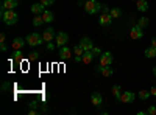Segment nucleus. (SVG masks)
Wrapping results in <instances>:
<instances>
[{"label": "nucleus", "instance_id": "1", "mask_svg": "<svg viewBox=\"0 0 156 115\" xmlns=\"http://www.w3.org/2000/svg\"><path fill=\"white\" fill-rule=\"evenodd\" d=\"M0 16H2V22L8 25V27L16 25L19 20V14L14 9H0Z\"/></svg>", "mask_w": 156, "mask_h": 115}, {"label": "nucleus", "instance_id": "2", "mask_svg": "<svg viewBox=\"0 0 156 115\" xmlns=\"http://www.w3.org/2000/svg\"><path fill=\"white\" fill-rule=\"evenodd\" d=\"M84 11L87 12V14H97V12L101 9V3H98L97 0H89V2H84Z\"/></svg>", "mask_w": 156, "mask_h": 115}, {"label": "nucleus", "instance_id": "3", "mask_svg": "<svg viewBox=\"0 0 156 115\" xmlns=\"http://www.w3.org/2000/svg\"><path fill=\"white\" fill-rule=\"evenodd\" d=\"M25 41H27V44L30 45V47H39L42 42H44V39H42V34H37V33H30L27 37H25Z\"/></svg>", "mask_w": 156, "mask_h": 115}, {"label": "nucleus", "instance_id": "4", "mask_svg": "<svg viewBox=\"0 0 156 115\" xmlns=\"http://www.w3.org/2000/svg\"><path fill=\"white\" fill-rule=\"evenodd\" d=\"M112 61H114V56L109 52H103L98 56V64H100V66H103V67H109L111 64H112Z\"/></svg>", "mask_w": 156, "mask_h": 115}, {"label": "nucleus", "instance_id": "5", "mask_svg": "<svg viewBox=\"0 0 156 115\" xmlns=\"http://www.w3.org/2000/svg\"><path fill=\"white\" fill-rule=\"evenodd\" d=\"M69 42V36H67V33H62V31H59V33H56V37H55V44H56V47L58 48H61V47H64Z\"/></svg>", "mask_w": 156, "mask_h": 115}, {"label": "nucleus", "instance_id": "6", "mask_svg": "<svg viewBox=\"0 0 156 115\" xmlns=\"http://www.w3.org/2000/svg\"><path fill=\"white\" fill-rule=\"evenodd\" d=\"M55 37H56V31H55V28L48 27L47 30H44V33H42V39H44V42H51V41H55Z\"/></svg>", "mask_w": 156, "mask_h": 115}, {"label": "nucleus", "instance_id": "7", "mask_svg": "<svg viewBox=\"0 0 156 115\" xmlns=\"http://www.w3.org/2000/svg\"><path fill=\"white\" fill-rule=\"evenodd\" d=\"M129 36H131V39L139 41V39H142V37H144V31H142V28L139 27V25H134V27L129 30Z\"/></svg>", "mask_w": 156, "mask_h": 115}, {"label": "nucleus", "instance_id": "8", "mask_svg": "<svg viewBox=\"0 0 156 115\" xmlns=\"http://www.w3.org/2000/svg\"><path fill=\"white\" fill-rule=\"evenodd\" d=\"M78 44L81 45V48L84 50V52H89V50L94 48V42H92V39H90V37H81Z\"/></svg>", "mask_w": 156, "mask_h": 115}, {"label": "nucleus", "instance_id": "9", "mask_svg": "<svg viewBox=\"0 0 156 115\" xmlns=\"http://www.w3.org/2000/svg\"><path fill=\"white\" fill-rule=\"evenodd\" d=\"M98 23L101 25V27H109V25L112 23V17L109 12H103V14L98 17Z\"/></svg>", "mask_w": 156, "mask_h": 115}, {"label": "nucleus", "instance_id": "10", "mask_svg": "<svg viewBox=\"0 0 156 115\" xmlns=\"http://www.w3.org/2000/svg\"><path fill=\"white\" fill-rule=\"evenodd\" d=\"M90 103H92L95 107H101V104H103V96H101L98 92H92V93H90Z\"/></svg>", "mask_w": 156, "mask_h": 115}, {"label": "nucleus", "instance_id": "11", "mask_svg": "<svg viewBox=\"0 0 156 115\" xmlns=\"http://www.w3.org/2000/svg\"><path fill=\"white\" fill-rule=\"evenodd\" d=\"M134 93L133 92H122V95H120V103H125V104H129V103H133L134 101Z\"/></svg>", "mask_w": 156, "mask_h": 115}, {"label": "nucleus", "instance_id": "12", "mask_svg": "<svg viewBox=\"0 0 156 115\" xmlns=\"http://www.w3.org/2000/svg\"><path fill=\"white\" fill-rule=\"evenodd\" d=\"M72 58V50L67 47V45H64V47H61L59 48V59H70Z\"/></svg>", "mask_w": 156, "mask_h": 115}, {"label": "nucleus", "instance_id": "13", "mask_svg": "<svg viewBox=\"0 0 156 115\" xmlns=\"http://www.w3.org/2000/svg\"><path fill=\"white\" fill-rule=\"evenodd\" d=\"M95 72L97 73H101L103 76H106V78H108V76H112V69H111V66L109 67H103V66H100V64H98V66L95 67Z\"/></svg>", "mask_w": 156, "mask_h": 115}, {"label": "nucleus", "instance_id": "14", "mask_svg": "<svg viewBox=\"0 0 156 115\" xmlns=\"http://www.w3.org/2000/svg\"><path fill=\"white\" fill-rule=\"evenodd\" d=\"M19 5L17 0H3L2 2V9H16Z\"/></svg>", "mask_w": 156, "mask_h": 115}, {"label": "nucleus", "instance_id": "15", "mask_svg": "<svg viewBox=\"0 0 156 115\" xmlns=\"http://www.w3.org/2000/svg\"><path fill=\"white\" fill-rule=\"evenodd\" d=\"M25 44H27L25 39H22V37H16V39L11 42V47H12V50H22Z\"/></svg>", "mask_w": 156, "mask_h": 115}, {"label": "nucleus", "instance_id": "16", "mask_svg": "<svg viewBox=\"0 0 156 115\" xmlns=\"http://www.w3.org/2000/svg\"><path fill=\"white\" fill-rule=\"evenodd\" d=\"M148 2L147 0H136V8H137V11L139 12H145L147 9H148Z\"/></svg>", "mask_w": 156, "mask_h": 115}, {"label": "nucleus", "instance_id": "17", "mask_svg": "<svg viewBox=\"0 0 156 115\" xmlns=\"http://www.w3.org/2000/svg\"><path fill=\"white\" fill-rule=\"evenodd\" d=\"M45 11V6L39 2V3H34V5H31V12L34 16H37V14H42V12Z\"/></svg>", "mask_w": 156, "mask_h": 115}, {"label": "nucleus", "instance_id": "18", "mask_svg": "<svg viewBox=\"0 0 156 115\" xmlns=\"http://www.w3.org/2000/svg\"><path fill=\"white\" fill-rule=\"evenodd\" d=\"M42 17H44V22H45V23H51V22L55 20V14H53L50 9H45V11L42 12Z\"/></svg>", "mask_w": 156, "mask_h": 115}, {"label": "nucleus", "instance_id": "19", "mask_svg": "<svg viewBox=\"0 0 156 115\" xmlns=\"http://www.w3.org/2000/svg\"><path fill=\"white\" fill-rule=\"evenodd\" d=\"M111 93L114 95V98L119 101L120 100V95H122V87L119 86V84H114L112 86V89H111Z\"/></svg>", "mask_w": 156, "mask_h": 115}, {"label": "nucleus", "instance_id": "20", "mask_svg": "<svg viewBox=\"0 0 156 115\" xmlns=\"http://www.w3.org/2000/svg\"><path fill=\"white\" fill-rule=\"evenodd\" d=\"M94 55H92V52H90V50H89V52H84L83 53V56H81V62H84V64H90V62H92L94 61Z\"/></svg>", "mask_w": 156, "mask_h": 115}, {"label": "nucleus", "instance_id": "21", "mask_svg": "<svg viewBox=\"0 0 156 115\" xmlns=\"http://www.w3.org/2000/svg\"><path fill=\"white\" fill-rule=\"evenodd\" d=\"M144 53H145V56H147L148 59H153V58H156V47H151V45H150V47H147Z\"/></svg>", "mask_w": 156, "mask_h": 115}, {"label": "nucleus", "instance_id": "22", "mask_svg": "<svg viewBox=\"0 0 156 115\" xmlns=\"http://www.w3.org/2000/svg\"><path fill=\"white\" fill-rule=\"evenodd\" d=\"M45 22H44V17H42V14H37V16H34L33 17V25H34V27H42V25H44Z\"/></svg>", "mask_w": 156, "mask_h": 115}, {"label": "nucleus", "instance_id": "23", "mask_svg": "<svg viewBox=\"0 0 156 115\" xmlns=\"http://www.w3.org/2000/svg\"><path fill=\"white\" fill-rule=\"evenodd\" d=\"M109 14H111V17L112 19H119V17H122V9L120 8H111V11H109Z\"/></svg>", "mask_w": 156, "mask_h": 115}, {"label": "nucleus", "instance_id": "24", "mask_svg": "<svg viewBox=\"0 0 156 115\" xmlns=\"http://www.w3.org/2000/svg\"><path fill=\"white\" fill-rule=\"evenodd\" d=\"M83 53H84V50L81 48V45H80V44L73 45V55H75V58H81V56H83Z\"/></svg>", "mask_w": 156, "mask_h": 115}, {"label": "nucleus", "instance_id": "25", "mask_svg": "<svg viewBox=\"0 0 156 115\" xmlns=\"http://www.w3.org/2000/svg\"><path fill=\"white\" fill-rule=\"evenodd\" d=\"M148 23H150L148 17H139V20H137V25H139L140 28H147Z\"/></svg>", "mask_w": 156, "mask_h": 115}, {"label": "nucleus", "instance_id": "26", "mask_svg": "<svg viewBox=\"0 0 156 115\" xmlns=\"http://www.w3.org/2000/svg\"><path fill=\"white\" fill-rule=\"evenodd\" d=\"M137 96H139V98H140L142 101H147V100H148V98L151 96V93H150V90H140Z\"/></svg>", "mask_w": 156, "mask_h": 115}, {"label": "nucleus", "instance_id": "27", "mask_svg": "<svg viewBox=\"0 0 156 115\" xmlns=\"http://www.w3.org/2000/svg\"><path fill=\"white\" fill-rule=\"evenodd\" d=\"M12 59L16 62H20L22 61V50H14V53H12Z\"/></svg>", "mask_w": 156, "mask_h": 115}, {"label": "nucleus", "instance_id": "28", "mask_svg": "<svg viewBox=\"0 0 156 115\" xmlns=\"http://www.w3.org/2000/svg\"><path fill=\"white\" fill-rule=\"evenodd\" d=\"M90 52H92V55H94V56H95V58H97V56H100V55H101V53H103V52H101V50H100V48H98V47H94V48H92V50H90Z\"/></svg>", "mask_w": 156, "mask_h": 115}, {"label": "nucleus", "instance_id": "29", "mask_svg": "<svg viewBox=\"0 0 156 115\" xmlns=\"http://www.w3.org/2000/svg\"><path fill=\"white\" fill-rule=\"evenodd\" d=\"M28 58H30V61H37L39 59V53L37 52H31Z\"/></svg>", "mask_w": 156, "mask_h": 115}, {"label": "nucleus", "instance_id": "30", "mask_svg": "<svg viewBox=\"0 0 156 115\" xmlns=\"http://www.w3.org/2000/svg\"><path fill=\"white\" fill-rule=\"evenodd\" d=\"M147 115H156V106H150L148 109H147Z\"/></svg>", "mask_w": 156, "mask_h": 115}, {"label": "nucleus", "instance_id": "31", "mask_svg": "<svg viewBox=\"0 0 156 115\" xmlns=\"http://www.w3.org/2000/svg\"><path fill=\"white\" fill-rule=\"evenodd\" d=\"M44 6H50V5H53L55 3V0H39Z\"/></svg>", "mask_w": 156, "mask_h": 115}, {"label": "nucleus", "instance_id": "32", "mask_svg": "<svg viewBox=\"0 0 156 115\" xmlns=\"http://www.w3.org/2000/svg\"><path fill=\"white\" fill-rule=\"evenodd\" d=\"M55 47H56V44L47 42V50H48V52H53V50H55Z\"/></svg>", "mask_w": 156, "mask_h": 115}, {"label": "nucleus", "instance_id": "33", "mask_svg": "<svg viewBox=\"0 0 156 115\" xmlns=\"http://www.w3.org/2000/svg\"><path fill=\"white\" fill-rule=\"evenodd\" d=\"M0 50H2V52H6V50H8V47H6V41H5V42H0Z\"/></svg>", "mask_w": 156, "mask_h": 115}, {"label": "nucleus", "instance_id": "34", "mask_svg": "<svg viewBox=\"0 0 156 115\" xmlns=\"http://www.w3.org/2000/svg\"><path fill=\"white\" fill-rule=\"evenodd\" d=\"M150 93H151L153 96H156V86H151V87H150Z\"/></svg>", "mask_w": 156, "mask_h": 115}, {"label": "nucleus", "instance_id": "35", "mask_svg": "<svg viewBox=\"0 0 156 115\" xmlns=\"http://www.w3.org/2000/svg\"><path fill=\"white\" fill-rule=\"evenodd\" d=\"M101 11H103V12H109L111 9H109V8H108L106 5H101Z\"/></svg>", "mask_w": 156, "mask_h": 115}, {"label": "nucleus", "instance_id": "36", "mask_svg": "<svg viewBox=\"0 0 156 115\" xmlns=\"http://www.w3.org/2000/svg\"><path fill=\"white\" fill-rule=\"evenodd\" d=\"M6 41V36H5V33H2L0 34V42H5Z\"/></svg>", "mask_w": 156, "mask_h": 115}, {"label": "nucleus", "instance_id": "37", "mask_svg": "<svg viewBox=\"0 0 156 115\" xmlns=\"http://www.w3.org/2000/svg\"><path fill=\"white\" fill-rule=\"evenodd\" d=\"M39 104H37V101H31L30 103V107H37Z\"/></svg>", "mask_w": 156, "mask_h": 115}, {"label": "nucleus", "instance_id": "38", "mask_svg": "<svg viewBox=\"0 0 156 115\" xmlns=\"http://www.w3.org/2000/svg\"><path fill=\"white\" fill-rule=\"evenodd\" d=\"M151 47H156V37H153V39H151V44H150Z\"/></svg>", "mask_w": 156, "mask_h": 115}, {"label": "nucleus", "instance_id": "39", "mask_svg": "<svg viewBox=\"0 0 156 115\" xmlns=\"http://www.w3.org/2000/svg\"><path fill=\"white\" fill-rule=\"evenodd\" d=\"M36 113H37V112H36V107H34V109H31V110H30V115H36Z\"/></svg>", "mask_w": 156, "mask_h": 115}, {"label": "nucleus", "instance_id": "40", "mask_svg": "<svg viewBox=\"0 0 156 115\" xmlns=\"http://www.w3.org/2000/svg\"><path fill=\"white\" fill-rule=\"evenodd\" d=\"M145 113H147V110H139L137 112V115H145Z\"/></svg>", "mask_w": 156, "mask_h": 115}, {"label": "nucleus", "instance_id": "41", "mask_svg": "<svg viewBox=\"0 0 156 115\" xmlns=\"http://www.w3.org/2000/svg\"><path fill=\"white\" fill-rule=\"evenodd\" d=\"M153 75H154V76H156V66H154V67H153Z\"/></svg>", "mask_w": 156, "mask_h": 115}, {"label": "nucleus", "instance_id": "42", "mask_svg": "<svg viewBox=\"0 0 156 115\" xmlns=\"http://www.w3.org/2000/svg\"><path fill=\"white\" fill-rule=\"evenodd\" d=\"M83 2H89V0H81V2H80V3H83Z\"/></svg>", "mask_w": 156, "mask_h": 115}, {"label": "nucleus", "instance_id": "43", "mask_svg": "<svg viewBox=\"0 0 156 115\" xmlns=\"http://www.w3.org/2000/svg\"><path fill=\"white\" fill-rule=\"evenodd\" d=\"M134 2H136V0H134Z\"/></svg>", "mask_w": 156, "mask_h": 115}]
</instances>
